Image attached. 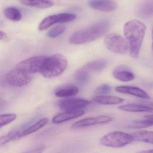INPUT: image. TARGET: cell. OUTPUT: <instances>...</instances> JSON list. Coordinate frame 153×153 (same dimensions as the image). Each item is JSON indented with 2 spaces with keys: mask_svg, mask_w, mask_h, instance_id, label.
Masks as SVG:
<instances>
[{
  "mask_svg": "<svg viewBox=\"0 0 153 153\" xmlns=\"http://www.w3.org/2000/svg\"><path fill=\"white\" fill-rule=\"evenodd\" d=\"M146 25L140 21L134 19L125 24L124 34L129 45V53L133 58H137L146 31Z\"/></svg>",
  "mask_w": 153,
  "mask_h": 153,
  "instance_id": "obj_1",
  "label": "cell"
},
{
  "mask_svg": "<svg viewBox=\"0 0 153 153\" xmlns=\"http://www.w3.org/2000/svg\"><path fill=\"white\" fill-rule=\"evenodd\" d=\"M110 27V23L107 21L97 22L73 33L69 41L71 44L76 45L90 43L104 36L108 32Z\"/></svg>",
  "mask_w": 153,
  "mask_h": 153,
  "instance_id": "obj_2",
  "label": "cell"
},
{
  "mask_svg": "<svg viewBox=\"0 0 153 153\" xmlns=\"http://www.w3.org/2000/svg\"><path fill=\"white\" fill-rule=\"evenodd\" d=\"M67 58L61 54L46 57L41 73L47 78L57 77L67 68Z\"/></svg>",
  "mask_w": 153,
  "mask_h": 153,
  "instance_id": "obj_3",
  "label": "cell"
},
{
  "mask_svg": "<svg viewBox=\"0 0 153 153\" xmlns=\"http://www.w3.org/2000/svg\"><path fill=\"white\" fill-rule=\"evenodd\" d=\"M132 134L122 132H114L106 134L101 139L100 143L106 147L120 148L134 142Z\"/></svg>",
  "mask_w": 153,
  "mask_h": 153,
  "instance_id": "obj_4",
  "label": "cell"
},
{
  "mask_svg": "<svg viewBox=\"0 0 153 153\" xmlns=\"http://www.w3.org/2000/svg\"><path fill=\"white\" fill-rule=\"evenodd\" d=\"M104 42L107 48L116 54H125L129 50V43L127 40L116 33L107 35Z\"/></svg>",
  "mask_w": 153,
  "mask_h": 153,
  "instance_id": "obj_5",
  "label": "cell"
},
{
  "mask_svg": "<svg viewBox=\"0 0 153 153\" xmlns=\"http://www.w3.org/2000/svg\"><path fill=\"white\" fill-rule=\"evenodd\" d=\"M5 79L8 84L11 86L22 87L30 82L32 76L30 74L16 67L7 74Z\"/></svg>",
  "mask_w": 153,
  "mask_h": 153,
  "instance_id": "obj_6",
  "label": "cell"
},
{
  "mask_svg": "<svg viewBox=\"0 0 153 153\" xmlns=\"http://www.w3.org/2000/svg\"><path fill=\"white\" fill-rule=\"evenodd\" d=\"M46 56H39L30 57L19 62L16 67L30 74L41 73Z\"/></svg>",
  "mask_w": 153,
  "mask_h": 153,
  "instance_id": "obj_7",
  "label": "cell"
},
{
  "mask_svg": "<svg viewBox=\"0 0 153 153\" xmlns=\"http://www.w3.org/2000/svg\"><path fill=\"white\" fill-rule=\"evenodd\" d=\"M76 19V14L71 13H62L50 15L46 17L41 21L39 26V30L42 31L54 24L70 22Z\"/></svg>",
  "mask_w": 153,
  "mask_h": 153,
  "instance_id": "obj_8",
  "label": "cell"
},
{
  "mask_svg": "<svg viewBox=\"0 0 153 153\" xmlns=\"http://www.w3.org/2000/svg\"><path fill=\"white\" fill-rule=\"evenodd\" d=\"M91 103L87 100L81 99H69L62 100L58 103L59 107L65 111L79 110Z\"/></svg>",
  "mask_w": 153,
  "mask_h": 153,
  "instance_id": "obj_9",
  "label": "cell"
},
{
  "mask_svg": "<svg viewBox=\"0 0 153 153\" xmlns=\"http://www.w3.org/2000/svg\"><path fill=\"white\" fill-rule=\"evenodd\" d=\"M113 120L111 117L106 116H100L96 117L87 118L79 120L72 125L74 129L83 128L96 125L106 124Z\"/></svg>",
  "mask_w": 153,
  "mask_h": 153,
  "instance_id": "obj_10",
  "label": "cell"
},
{
  "mask_svg": "<svg viewBox=\"0 0 153 153\" xmlns=\"http://www.w3.org/2000/svg\"><path fill=\"white\" fill-rule=\"evenodd\" d=\"M88 4L94 10L107 12L114 11L117 8V4L112 0H90Z\"/></svg>",
  "mask_w": 153,
  "mask_h": 153,
  "instance_id": "obj_11",
  "label": "cell"
},
{
  "mask_svg": "<svg viewBox=\"0 0 153 153\" xmlns=\"http://www.w3.org/2000/svg\"><path fill=\"white\" fill-rule=\"evenodd\" d=\"M115 90L117 92L119 93L133 95L142 99H150V96L147 93L138 87L119 86L116 87Z\"/></svg>",
  "mask_w": 153,
  "mask_h": 153,
  "instance_id": "obj_12",
  "label": "cell"
},
{
  "mask_svg": "<svg viewBox=\"0 0 153 153\" xmlns=\"http://www.w3.org/2000/svg\"><path fill=\"white\" fill-rule=\"evenodd\" d=\"M113 77L119 81L123 82H129L134 80V73L127 66L121 65L117 67L112 73Z\"/></svg>",
  "mask_w": 153,
  "mask_h": 153,
  "instance_id": "obj_13",
  "label": "cell"
},
{
  "mask_svg": "<svg viewBox=\"0 0 153 153\" xmlns=\"http://www.w3.org/2000/svg\"><path fill=\"white\" fill-rule=\"evenodd\" d=\"M85 111L83 110L65 111L63 113L57 114L54 117L53 122L55 124H60L65 121L71 120L78 117L83 116Z\"/></svg>",
  "mask_w": 153,
  "mask_h": 153,
  "instance_id": "obj_14",
  "label": "cell"
},
{
  "mask_svg": "<svg viewBox=\"0 0 153 153\" xmlns=\"http://www.w3.org/2000/svg\"><path fill=\"white\" fill-rule=\"evenodd\" d=\"M119 109L123 111L129 112H153V107L143 104L130 103L119 107Z\"/></svg>",
  "mask_w": 153,
  "mask_h": 153,
  "instance_id": "obj_15",
  "label": "cell"
},
{
  "mask_svg": "<svg viewBox=\"0 0 153 153\" xmlns=\"http://www.w3.org/2000/svg\"><path fill=\"white\" fill-rule=\"evenodd\" d=\"M93 100L99 104L105 105H113L120 104L125 102L123 98L116 96L98 95L94 97Z\"/></svg>",
  "mask_w": 153,
  "mask_h": 153,
  "instance_id": "obj_16",
  "label": "cell"
},
{
  "mask_svg": "<svg viewBox=\"0 0 153 153\" xmlns=\"http://www.w3.org/2000/svg\"><path fill=\"white\" fill-rule=\"evenodd\" d=\"M79 92V89L76 86L68 85L59 88L55 92V95L60 98H68L75 96Z\"/></svg>",
  "mask_w": 153,
  "mask_h": 153,
  "instance_id": "obj_17",
  "label": "cell"
},
{
  "mask_svg": "<svg viewBox=\"0 0 153 153\" xmlns=\"http://www.w3.org/2000/svg\"><path fill=\"white\" fill-rule=\"evenodd\" d=\"M134 141L148 143L153 145V131L143 130L131 134Z\"/></svg>",
  "mask_w": 153,
  "mask_h": 153,
  "instance_id": "obj_18",
  "label": "cell"
},
{
  "mask_svg": "<svg viewBox=\"0 0 153 153\" xmlns=\"http://www.w3.org/2000/svg\"><path fill=\"white\" fill-rule=\"evenodd\" d=\"M23 5L38 8H47L52 7L53 3L51 0H20Z\"/></svg>",
  "mask_w": 153,
  "mask_h": 153,
  "instance_id": "obj_19",
  "label": "cell"
},
{
  "mask_svg": "<svg viewBox=\"0 0 153 153\" xmlns=\"http://www.w3.org/2000/svg\"><path fill=\"white\" fill-rule=\"evenodd\" d=\"M48 121V119L44 118L39 120L38 122H37L33 125L28 128L27 129L20 131V133L19 135V138L36 132L38 130L41 129L42 128L45 126L47 124Z\"/></svg>",
  "mask_w": 153,
  "mask_h": 153,
  "instance_id": "obj_20",
  "label": "cell"
},
{
  "mask_svg": "<svg viewBox=\"0 0 153 153\" xmlns=\"http://www.w3.org/2000/svg\"><path fill=\"white\" fill-rule=\"evenodd\" d=\"M107 64L108 63L106 60L98 59L88 63L85 67L90 72H100L105 69Z\"/></svg>",
  "mask_w": 153,
  "mask_h": 153,
  "instance_id": "obj_21",
  "label": "cell"
},
{
  "mask_svg": "<svg viewBox=\"0 0 153 153\" xmlns=\"http://www.w3.org/2000/svg\"><path fill=\"white\" fill-rule=\"evenodd\" d=\"M75 80L79 84H86L90 81V71L85 67H82L77 70L74 75Z\"/></svg>",
  "mask_w": 153,
  "mask_h": 153,
  "instance_id": "obj_22",
  "label": "cell"
},
{
  "mask_svg": "<svg viewBox=\"0 0 153 153\" xmlns=\"http://www.w3.org/2000/svg\"><path fill=\"white\" fill-rule=\"evenodd\" d=\"M4 16L9 19L13 21H19L21 19L22 14L19 9L15 7L5 8L3 11Z\"/></svg>",
  "mask_w": 153,
  "mask_h": 153,
  "instance_id": "obj_23",
  "label": "cell"
},
{
  "mask_svg": "<svg viewBox=\"0 0 153 153\" xmlns=\"http://www.w3.org/2000/svg\"><path fill=\"white\" fill-rule=\"evenodd\" d=\"M146 119V120H134L128 125V127L132 128H143L153 126V119Z\"/></svg>",
  "mask_w": 153,
  "mask_h": 153,
  "instance_id": "obj_24",
  "label": "cell"
},
{
  "mask_svg": "<svg viewBox=\"0 0 153 153\" xmlns=\"http://www.w3.org/2000/svg\"><path fill=\"white\" fill-rule=\"evenodd\" d=\"M20 131L18 130H14L10 132L5 135L3 136L0 137V146L6 144L12 140L19 139V135Z\"/></svg>",
  "mask_w": 153,
  "mask_h": 153,
  "instance_id": "obj_25",
  "label": "cell"
},
{
  "mask_svg": "<svg viewBox=\"0 0 153 153\" xmlns=\"http://www.w3.org/2000/svg\"><path fill=\"white\" fill-rule=\"evenodd\" d=\"M140 13L143 17H148L153 15V2H148L144 4L141 8Z\"/></svg>",
  "mask_w": 153,
  "mask_h": 153,
  "instance_id": "obj_26",
  "label": "cell"
},
{
  "mask_svg": "<svg viewBox=\"0 0 153 153\" xmlns=\"http://www.w3.org/2000/svg\"><path fill=\"white\" fill-rule=\"evenodd\" d=\"M17 116L15 114H4L0 115V128L6 125L16 119Z\"/></svg>",
  "mask_w": 153,
  "mask_h": 153,
  "instance_id": "obj_27",
  "label": "cell"
},
{
  "mask_svg": "<svg viewBox=\"0 0 153 153\" xmlns=\"http://www.w3.org/2000/svg\"><path fill=\"white\" fill-rule=\"evenodd\" d=\"M65 30L64 25H58L54 27L48 32V36L49 37L55 38L63 33Z\"/></svg>",
  "mask_w": 153,
  "mask_h": 153,
  "instance_id": "obj_28",
  "label": "cell"
},
{
  "mask_svg": "<svg viewBox=\"0 0 153 153\" xmlns=\"http://www.w3.org/2000/svg\"><path fill=\"white\" fill-rule=\"evenodd\" d=\"M111 90V87L108 84H102L95 90L94 93L98 95H105L110 93Z\"/></svg>",
  "mask_w": 153,
  "mask_h": 153,
  "instance_id": "obj_29",
  "label": "cell"
},
{
  "mask_svg": "<svg viewBox=\"0 0 153 153\" xmlns=\"http://www.w3.org/2000/svg\"><path fill=\"white\" fill-rule=\"evenodd\" d=\"M45 149V146L44 145H39L32 148L27 152L41 153L43 152Z\"/></svg>",
  "mask_w": 153,
  "mask_h": 153,
  "instance_id": "obj_30",
  "label": "cell"
},
{
  "mask_svg": "<svg viewBox=\"0 0 153 153\" xmlns=\"http://www.w3.org/2000/svg\"><path fill=\"white\" fill-rule=\"evenodd\" d=\"M7 37L6 33L2 31H0V40H3Z\"/></svg>",
  "mask_w": 153,
  "mask_h": 153,
  "instance_id": "obj_31",
  "label": "cell"
},
{
  "mask_svg": "<svg viewBox=\"0 0 153 153\" xmlns=\"http://www.w3.org/2000/svg\"><path fill=\"white\" fill-rule=\"evenodd\" d=\"M4 105H5V102L0 97V111L4 107Z\"/></svg>",
  "mask_w": 153,
  "mask_h": 153,
  "instance_id": "obj_32",
  "label": "cell"
},
{
  "mask_svg": "<svg viewBox=\"0 0 153 153\" xmlns=\"http://www.w3.org/2000/svg\"><path fill=\"white\" fill-rule=\"evenodd\" d=\"M145 118L147 119H153V115H146L145 116Z\"/></svg>",
  "mask_w": 153,
  "mask_h": 153,
  "instance_id": "obj_33",
  "label": "cell"
},
{
  "mask_svg": "<svg viewBox=\"0 0 153 153\" xmlns=\"http://www.w3.org/2000/svg\"><path fill=\"white\" fill-rule=\"evenodd\" d=\"M142 153H153V149L152 150H147V151H143L141 152Z\"/></svg>",
  "mask_w": 153,
  "mask_h": 153,
  "instance_id": "obj_34",
  "label": "cell"
},
{
  "mask_svg": "<svg viewBox=\"0 0 153 153\" xmlns=\"http://www.w3.org/2000/svg\"><path fill=\"white\" fill-rule=\"evenodd\" d=\"M152 51L153 53V28L152 30Z\"/></svg>",
  "mask_w": 153,
  "mask_h": 153,
  "instance_id": "obj_35",
  "label": "cell"
}]
</instances>
